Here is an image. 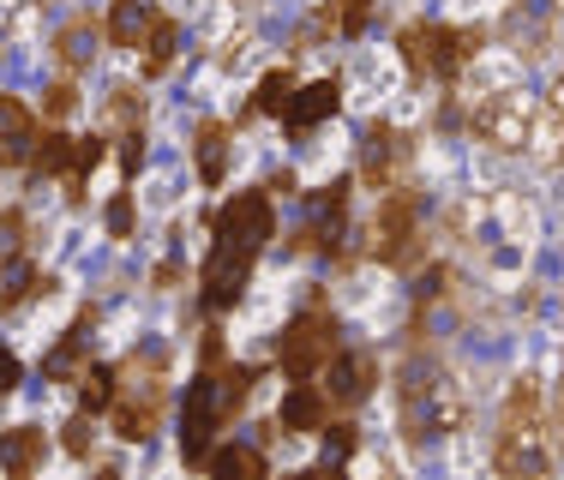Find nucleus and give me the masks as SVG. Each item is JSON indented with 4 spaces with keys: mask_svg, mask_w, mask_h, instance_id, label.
Segmentation results:
<instances>
[{
    "mask_svg": "<svg viewBox=\"0 0 564 480\" xmlns=\"http://www.w3.org/2000/svg\"><path fill=\"white\" fill-rule=\"evenodd\" d=\"M499 462L505 474H541L553 462V426H546V403H541V384L517 379L510 384V403L499 421Z\"/></svg>",
    "mask_w": 564,
    "mask_h": 480,
    "instance_id": "obj_1",
    "label": "nucleus"
},
{
    "mask_svg": "<svg viewBox=\"0 0 564 480\" xmlns=\"http://www.w3.org/2000/svg\"><path fill=\"white\" fill-rule=\"evenodd\" d=\"M456 426H463V391H456V379L445 367H433V360H414L402 372V433L414 445H426V438H445Z\"/></svg>",
    "mask_w": 564,
    "mask_h": 480,
    "instance_id": "obj_2",
    "label": "nucleus"
},
{
    "mask_svg": "<svg viewBox=\"0 0 564 480\" xmlns=\"http://www.w3.org/2000/svg\"><path fill=\"white\" fill-rule=\"evenodd\" d=\"M475 31H451V24H409L402 31V61L421 78H456L475 61Z\"/></svg>",
    "mask_w": 564,
    "mask_h": 480,
    "instance_id": "obj_3",
    "label": "nucleus"
},
{
    "mask_svg": "<svg viewBox=\"0 0 564 480\" xmlns=\"http://www.w3.org/2000/svg\"><path fill=\"white\" fill-rule=\"evenodd\" d=\"M534 120H541V102H534L529 90L505 85V90H492V97H480V109H475V132L492 144V151H529Z\"/></svg>",
    "mask_w": 564,
    "mask_h": 480,
    "instance_id": "obj_4",
    "label": "nucleus"
},
{
    "mask_svg": "<svg viewBox=\"0 0 564 480\" xmlns=\"http://www.w3.org/2000/svg\"><path fill=\"white\" fill-rule=\"evenodd\" d=\"M259 252L264 247H252V240L217 234L210 264H205V306H210V313H228V306L247 295V276H252V264H259Z\"/></svg>",
    "mask_w": 564,
    "mask_h": 480,
    "instance_id": "obj_5",
    "label": "nucleus"
},
{
    "mask_svg": "<svg viewBox=\"0 0 564 480\" xmlns=\"http://www.w3.org/2000/svg\"><path fill=\"white\" fill-rule=\"evenodd\" d=\"M330 354H337V318H330L325 306H313V313H301L289 325V337H282V372H289V379H313Z\"/></svg>",
    "mask_w": 564,
    "mask_h": 480,
    "instance_id": "obj_6",
    "label": "nucleus"
},
{
    "mask_svg": "<svg viewBox=\"0 0 564 480\" xmlns=\"http://www.w3.org/2000/svg\"><path fill=\"white\" fill-rule=\"evenodd\" d=\"M217 421H223V391L217 379H193V396L181 408V457L193 462H210V438H217Z\"/></svg>",
    "mask_w": 564,
    "mask_h": 480,
    "instance_id": "obj_7",
    "label": "nucleus"
},
{
    "mask_svg": "<svg viewBox=\"0 0 564 480\" xmlns=\"http://www.w3.org/2000/svg\"><path fill=\"white\" fill-rule=\"evenodd\" d=\"M271 198L264 193H240V198H228V205L217 210V234H235V240H252V247H264L271 240Z\"/></svg>",
    "mask_w": 564,
    "mask_h": 480,
    "instance_id": "obj_8",
    "label": "nucleus"
},
{
    "mask_svg": "<svg viewBox=\"0 0 564 480\" xmlns=\"http://www.w3.org/2000/svg\"><path fill=\"white\" fill-rule=\"evenodd\" d=\"M36 156V120L19 97H0V168H19Z\"/></svg>",
    "mask_w": 564,
    "mask_h": 480,
    "instance_id": "obj_9",
    "label": "nucleus"
},
{
    "mask_svg": "<svg viewBox=\"0 0 564 480\" xmlns=\"http://www.w3.org/2000/svg\"><path fill=\"white\" fill-rule=\"evenodd\" d=\"M337 102H343V85H337V78H318V85L294 90L289 109H282V120H289V132H313L318 120L337 114Z\"/></svg>",
    "mask_w": 564,
    "mask_h": 480,
    "instance_id": "obj_10",
    "label": "nucleus"
},
{
    "mask_svg": "<svg viewBox=\"0 0 564 480\" xmlns=\"http://www.w3.org/2000/svg\"><path fill=\"white\" fill-rule=\"evenodd\" d=\"M325 372H330V403H348V408H355V403H367V391H372V360L367 354H330L325 360Z\"/></svg>",
    "mask_w": 564,
    "mask_h": 480,
    "instance_id": "obj_11",
    "label": "nucleus"
},
{
    "mask_svg": "<svg viewBox=\"0 0 564 480\" xmlns=\"http://www.w3.org/2000/svg\"><path fill=\"white\" fill-rule=\"evenodd\" d=\"M325 415H330V396L313 391L306 379H294L289 396H282V426L289 433H325Z\"/></svg>",
    "mask_w": 564,
    "mask_h": 480,
    "instance_id": "obj_12",
    "label": "nucleus"
},
{
    "mask_svg": "<svg viewBox=\"0 0 564 480\" xmlns=\"http://www.w3.org/2000/svg\"><path fill=\"white\" fill-rule=\"evenodd\" d=\"M414 240V198L409 193H391V205L379 210V252H391V259H402Z\"/></svg>",
    "mask_w": 564,
    "mask_h": 480,
    "instance_id": "obj_13",
    "label": "nucleus"
},
{
    "mask_svg": "<svg viewBox=\"0 0 564 480\" xmlns=\"http://www.w3.org/2000/svg\"><path fill=\"white\" fill-rule=\"evenodd\" d=\"M151 0H115L109 7V43L115 48H139L144 43V31H151Z\"/></svg>",
    "mask_w": 564,
    "mask_h": 480,
    "instance_id": "obj_14",
    "label": "nucleus"
},
{
    "mask_svg": "<svg viewBox=\"0 0 564 480\" xmlns=\"http://www.w3.org/2000/svg\"><path fill=\"white\" fill-rule=\"evenodd\" d=\"M193 151H198V181L223 186V175H228V127L205 120V127H198V139H193Z\"/></svg>",
    "mask_w": 564,
    "mask_h": 480,
    "instance_id": "obj_15",
    "label": "nucleus"
},
{
    "mask_svg": "<svg viewBox=\"0 0 564 480\" xmlns=\"http://www.w3.org/2000/svg\"><path fill=\"white\" fill-rule=\"evenodd\" d=\"M36 462H43V433H36V426H12V433H0V469L7 474H31Z\"/></svg>",
    "mask_w": 564,
    "mask_h": 480,
    "instance_id": "obj_16",
    "label": "nucleus"
},
{
    "mask_svg": "<svg viewBox=\"0 0 564 480\" xmlns=\"http://www.w3.org/2000/svg\"><path fill=\"white\" fill-rule=\"evenodd\" d=\"M391 163H397V132L379 120V127L367 132V151H360V175H367L372 186H384L391 181Z\"/></svg>",
    "mask_w": 564,
    "mask_h": 480,
    "instance_id": "obj_17",
    "label": "nucleus"
},
{
    "mask_svg": "<svg viewBox=\"0 0 564 480\" xmlns=\"http://www.w3.org/2000/svg\"><path fill=\"white\" fill-rule=\"evenodd\" d=\"M343 210H348V181H330L313 193V234L337 240L343 234Z\"/></svg>",
    "mask_w": 564,
    "mask_h": 480,
    "instance_id": "obj_18",
    "label": "nucleus"
},
{
    "mask_svg": "<svg viewBox=\"0 0 564 480\" xmlns=\"http://www.w3.org/2000/svg\"><path fill=\"white\" fill-rule=\"evenodd\" d=\"M174 48H181V31H174V19H151V36H144V73H169L174 66Z\"/></svg>",
    "mask_w": 564,
    "mask_h": 480,
    "instance_id": "obj_19",
    "label": "nucleus"
},
{
    "mask_svg": "<svg viewBox=\"0 0 564 480\" xmlns=\"http://www.w3.org/2000/svg\"><path fill=\"white\" fill-rule=\"evenodd\" d=\"M210 469L223 480H259L264 474V457L252 445H228V450H210Z\"/></svg>",
    "mask_w": 564,
    "mask_h": 480,
    "instance_id": "obj_20",
    "label": "nucleus"
},
{
    "mask_svg": "<svg viewBox=\"0 0 564 480\" xmlns=\"http://www.w3.org/2000/svg\"><path fill=\"white\" fill-rule=\"evenodd\" d=\"M90 318H97V313H78V325L61 337V349L48 354V379H66V372L78 367V354H85V337H90Z\"/></svg>",
    "mask_w": 564,
    "mask_h": 480,
    "instance_id": "obj_21",
    "label": "nucleus"
},
{
    "mask_svg": "<svg viewBox=\"0 0 564 480\" xmlns=\"http://www.w3.org/2000/svg\"><path fill=\"white\" fill-rule=\"evenodd\" d=\"M73 151H78V139H66V132H48V139H36V175H61L66 163H73Z\"/></svg>",
    "mask_w": 564,
    "mask_h": 480,
    "instance_id": "obj_22",
    "label": "nucleus"
},
{
    "mask_svg": "<svg viewBox=\"0 0 564 480\" xmlns=\"http://www.w3.org/2000/svg\"><path fill=\"white\" fill-rule=\"evenodd\" d=\"M289 97H294V85H289V73L276 66V73L259 78V97H252V109H259V114H282V109H289Z\"/></svg>",
    "mask_w": 564,
    "mask_h": 480,
    "instance_id": "obj_23",
    "label": "nucleus"
},
{
    "mask_svg": "<svg viewBox=\"0 0 564 480\" xmlns=\"http://www.w3.org/2000/svg\"><path fill=\"white\" fill-rule=\"evenodd\" d=\"M115 367H90L85 372V408H90V415H97V408H115Z\"/></svg>",
    "mask_w": 564,
    "mask_h": 480,
    "instance_id": "obj_24",
    "label": "nucleus"
},
{
    "mask_svg": "<svg viewBox=\"0 0 564 480\" xmlns=\"http://www.w3.org/2000/svg\"><path fill=\"white\" fill-rule=\"evenodd\" d=\"M36 295V271L24 259H7V295H0V306H19Z\"/></svg>",
    "mask_w": 564,
    "mask_h": 480,
    "instance_id": "obj_25",
    "label": "nucleus"
},
{
    "mask_svg": "<svg viewBox=\"0 0 564 480\" xmlns=\"http://www.w3.org/2000/svg\"><path fill=\"white\" fill-rule=\"evenodd\" d=\"M90 36H97V31H90L85 19L66 24V31H61V61H66V66H85V61H90Z\"/></svg>",
    "mask_w": 564,
    "mask_h": 480,
    "instance_id": "obj_26",
    "label": "nucleus"
},
{
    "mask_svg": "<svg viewBox=\"0 0 564 480\" xmlns=\"http://www.w3.org/2000/svg\"><path fill=\"white\" fill-rule=\"evenodd\" d=\"M247 391H252V367H228V379H223V415H235V408L247 403Z\"/></svg>",
    "mask_w": 564,
    "mask_h": 480,
    "instance_id": "obj_27",
    "label": "nucleus"
},
{
    "mask_svg": "<svg viewBox=\"0 0 564 480\" xmlns=\"http://www.w3.org/2000/svg\"><path fill=\"white\" fill-rule=\"evenodd\" d=\"M372 19V0H337V31L343 36H360Z\"/></svg>",
    "mask_w": 564,
    "mask_h": 480,
    "instance_id": "obj_28",
    "label": "nucleus"
},
{
    "mask_svg": "<svg viewBox=\"0 0 564 480\" xmlns=\"http://www.w3.org/2000/svg\"><path fill=\"white\" fill-rule=\"evenodd\" d=\"M19 234H24V217L19 210H0V264L19 259Z\"/></svg>",
    "mask_w": 564,
    "mask_h": 480,
    "instance_id": "obj_29",
    "label": "nucleus"
},
{
    "mask_svg": "<svg viewBox=\"0 0 564 480\" xmlns=\"http://www.w3.org/2000/svg\"><path fill=\"white\" fill-rule=\"evenodd\" d=\"M325 457H330V462H348V457H355V426H325Z\"/></svg>",
    "mask_w": 564,
    "mask_h": 480,
    "instance_id": "obj_30",
    "label": "nucleus"
},
{
    "mask_svg": "<svg viewBox=\"0 0 564 480\" xmlns=\"http://www.w3.org/2000/svg\"><path fill=\"white\" fill-rule=\"evenodd\" d=\"M73 102H78V90H73V85H48L43 109H48V120H61V114H73Z\"/></svg>",
    "mask_w": 564,
    "mask_h": 480,
    "instance_id": "obj_31",
    "label": "nucleus"
},
{
    "mask_svg": "<svg viewBox=\"0 0 564 480\" xmlns=\"http://www.w3.org/2000/svg\"><path fill=\"white\" fill-rule=\"evenodd\" d=\"M109 234H120V240L132 234V198H115L109 205Z\"/></svg>",
    "mask_w": 564,
    "mask_h": 480,
    "instance_id": "obj_32",
    "label": "nucleus"
},
{
    "mask_svg": "<svg viewBox=\"0 0 564 480\" xmlns=\"http://www.w3.org/2000/svg\"><path fill=\"white\" fill-rule=\"evenodd\" d=\"M66 450H73V457H85V450H90V426H85V421L66 426Z\"/></svg>",
    "mask_w": 564,
    "mask_h": 480,
    "instance_id": "obj_33",
    "label": "nucleus"
},
{
    "mask_svg": "<svg viewBox=\"0 0 564 480\" xmlns=\"http://www.w3.org/2000/svg\"><path fill=\"white\" fill-rule=\"evenodd\" d=\"M12 384H19V360H12L7 349H0V396H7Z\"/></svg>",
    "mask_w": 564,
    "mask_h": 480,
    "instance_id": "obj_34",
    "label": "nucleus"
}]
</instances>
